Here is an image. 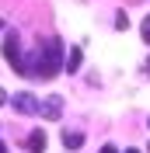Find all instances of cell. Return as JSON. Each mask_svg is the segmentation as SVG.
<instances>
[{
  "label": "cell",
  "mask_w": 150,
  "mask_h": 153,
  "mask_svg": "<svg viewBox=\"0 0 150 153\" xmlns=\"http://www.w3.org/2000/svg\"><path fill=\"white\" fill-rule=\"evenodd\" d=\"M115 28H119V31H122V28H129V18H126V14H119V18H115Z\"/></svg>",
  "instance_id": "9c48e42d"
},
{
  "label": "cell",
  "mask_w": 150,
  "mask_h": 153,
  "mask_svg": "<svg viewBox=\"0 0 150 153\" xmlns=\"http://www.w3.org/2000/svg\"><path fill=\"white\" fill-rule=\"evenodd\" d=\"M63 42L59 38H46L38 42L35 52L25 59V76H35V80H52V76L63 70Z\"/></svg>",
  "instance_id": "6da1fadb"
},
{
  "label": "cell",
  "mask_w": 150,
  "mask_h": 153,
  "mask_svg": "<svg viewBox=\"0 0 150 153\" xmlns=\"http://www.w3.org/2000/svg\"><path fill=\"white\" fill-rule=\"evenodd\" d=\"M46 143H49V139H46L42 129H35V132L28 136V150H32V153H46Z\"/></svg>",
  "instance_id": "5b68a950"
},
{
  "label": "cell",
  "mask_w": 150,
  "mask_h": 153,
  "mask_svg": "<svg viewBox=\"0 0 150 153\" xmlns=\"http://www.w3.org/2000/svg\"><path fill=\"white\" fill-rule=\"evenodd\" d=\"M63 146L66 150H80V146H84V136L74 132V129H63Z\"/></svg>",
  "instance_id": "8992f818"
},
{
  "label": "cell",
  "mask_w": 150,
  "mask_h": 153,
  "mask_svg": "<svg viewBox=\"0 0 150 153\" xmlns=\"http://www.w3.org/2000/svg\"><path fill=\"white\" fill-rule=\"evenodd\" d=\"M140 35H143V42H150V14L143 18V25H140Z\"/></svg>",
  "instance_id": "ba28073f"
},
{
  "label": "cell",
  "mask_w": 150,
  "mask_h": 153,
  "mask_svg": "<svg viewBox=\"0 0 150 153\" xmlns=\"http://www.w3.org/2000/svg\"><path fill=\"white\" fill-rule=\"evenodd\" d=\"M126 153H140V150H126Z\"/></svg>",
  "instance_id": "9a60e30c"
},
{
  "label": "cell",
  "mask_w": 150,
  "mask_h": 153,
  "mask_svg": "<svg viewBox=\"0 0 150 153\" xmlns=\"http://www.w3.org/2000/svg\"><path fill=\"white\" fill-rule=\"evenodd\" d=\"M38 115H42L46 122H59V115H63V97H59V94L42 97V105H38Z\"/></svg>",
  "instance_id": "3957f363"
},
{
  "label": "cell",
  "mask_w": 150,
  "mask_h": 153,
  "mask_svg": "<svg viewBox=\"0 0 150 153\" xmlns=\"http://www.w3.org/2000/svg\"><path fill=\"white\" fill-rule=\"evenodd\" d=\"M147 73H150V59H147Z\"/></svg>",
  "instance_id": "5bb4252c"
},
{
  "label": "cell",
  "mask_w": 150,
  "mask_h": 153,
  "mask_svg": "<svg viewBox=\"0 0 150 153\" xmlns=\"http://www.w3.org/2000/svg\"><path fill=\"white\" fill-rule=\"evenodd\" d=\"M77 66H80V49H70L63 59V70H70V73H77Z\"/></svg>",
  "instance_id": "52a82bcc"
},
{
  "label": "cell",
  "mask_w": 150,
  "mask_h": 153,
  "mask_svg": "<svg viewBox=\"0 0 150 153\" xmlns=\"http://www.w3.org/2000/svg\"><path fill=\"white\" fill-rule=\"evenodd\" d=\"M4 101H7V91H4V87H0V105H4Z\"/></svg>",
  "instance_id": "8fae6325"
},
{
  "label": "cell",
  "mask_w": 150,
  "mask_h": 153,
  "mask_svg": "<svg viewBox=\"0 0 150 153\" xmlns=\"http://www.w3.org/2000/svg\"><path fill=\"white\" fill-rule=\"evenodd\" d=\"M0 31H4V18H0Z\"/></svg>",
  "instance_id": "4fadbf2b"
},
{
  "label": "cell",
  "mask_w": 150,
  "mask_h": 153,
  "mask_svg": "<svg viewBox=\"0 0 150 153\" xmlns=\"http://www.w3.org/2000/svg\"><path fill=\"white\" fill-rule=\"evenodd\" d=\"M10 105H14L18 115H38V105H42V101H38L35 94H28V91H21V94L10 97Z\"/></svg>",
  "instance_id": "277c9868"
},
{
  "label": "cell",
  "mask_w": 150,
  "mask_h": 153,
  "mask_svg": "<svg viewBox=\"0 0 150 153\" xmlns=\"http://www.w3.org/2000/svg\"><path fill=\"white\" fill-rule=\"evenodd\" d=\"M101 153H119V150H115V146H101Z\"/></svg>",
  "instance_id": "30bf717a"
},
{
  "label": "cell",
  "mask_w": 150,
  "mask_h": 153,
  "mask_svg": "<svg viewBox=\"0 0 150 153\" xmlns=\"http://www.w3.org/2000/svg\"><path fill=\"white\" fill-rule=\"evenodd\" d=\"M0 153H7V146H4V143H0Z\"/></svg>",
  "instance_id": "7c38bea8"
},
{
  "label": "cell",
  "mask_w": 150,
  "mask_h": 153,
  "mask_svg": "<svg viewBox=\"0 0 150 153\" xmlns=\"http://www.w3.org/2000/svg\"><path fill=\"white\" fill-rule=\"evenodd\" d=\"M4 59L14 66V73L25 76V56H21V42H18V35H14V31H7V35H4Z\"/></svg>",
  "instance_id": "7a4b0ae2"
}]
</instances>
